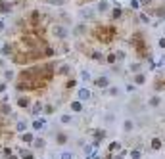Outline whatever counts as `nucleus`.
I'll use <instances>...</instances> for the list:
<instances>
[{
    "label": "nucleus",
    "instance_id": "f8f14e48",
    "mask_svg": "<svg viewBox=\"0 0 165 159\" xmlns=\"http://www.w3.org/2000/svg\"><path fill=\"white\" fill-rule=\"evenodd\" d=\"M152 148L154 150H159V148H161V140H159V138H154L152 140Z\"/></svg>",
    "mask_w": 165,
    "mask_h": 159
},
{
    "label": "nucleus",
    "instance_id": "cd10ccee",
    "mask_svg": "<svg viewBox=\"0 0 165 159\" xmlns=\"http://www.w3.org/2000/svg\"><path fill=\"white\" fill-rule=\"evenodd\" d=\"M121 148V144L119 142H113V144H111V146H109V150H111V152H113V150H119Z\"/></svg>",
    "mask_w": 165,
    "mask_h": 159
},
{
    "label": "nucleus",
    "instance_id": "f257e3e1",
    "mask_svg": "<svg viewBox=\"0 0 165 159\" xmlns=\"http://www.w3.org/2000/svg\"><path fill=\"white\" fill-rule=\"evenodd\" d=\"M52 33H54V37L62 38V40H65V38L69 37V31H67V27H64V25H54Z\"/></svg>",
    "mask_w": 165,
    "mask_h": 159
},
{
    "label": "nucleus",
    "instance_id": "473e14b6",
    "mask_svg": "<svg viewBox=\"0 0 165 159\" xmlns=\"http://www.w3.org/2000/svg\"><path fill=\"white\" fill-rule=\"evenodd\" d=\"M131 157H134V159H138V157H140V152H131Z\"/></svg>",
    "mask_w": 165,
    "mask_h": 159
},
{
    "label": "nucleus",
    "instance_id": "6ab92c4d",
    "mask_svg": "<svg viewBox=\"0 0 165 159\" xmlns=\"http://www.w3.org/2000/svg\"><path fill=\"white\" fill-rule=\"evenodd\" d=\"M23 142H33V134L31 132H23Z\"/></svg>",
    "mask_w": 165,
    "mask_h": 159
},
{
    "label": "nucleus",
    "instance_id": "412c9836",
    "mask_svg": "<svg viewBox=\"0 0 165 159\" xmlns=\"http://www.w3.org/2000/svg\"><path fill=\"white\" fill-rule=\"evenodd\" d=\"M115 59H117V56H115V52H111L108 56V63H115Z\"/></svg>",
    "mask_w": 165,
    "mask_h": 159
},
{
    "label": "nucleus",
    "instance_id": "4be33fe9",
    "mask_svg": "<svg viewBox=\"0 0 165 159\" xmlns=\"http://www.w3.org/2000/svg\"><path fill=\"white\" fill-rule=\"evenodd\" d=\"M33 142H35V144H33L35 148H42L44 146V140H42V138H40V140H33Z\"/></svg>",
    "mask_w": 165,
    "mask_h": 159
},
{
    "label": "nucleus",
    "instance_id": "58836bf2",
    "mask_svg": "<svg viewBox=\"0 0 165 159\" xmlns=\"http://www.w3.org/2000/svg\"><path fill=\"white\" fill-rule=\"evenodd\" d=\"M0 31H4V23L2 21H0Z\"/></svg>",
    "mask_w": 165,
    "mask_h": 159
},
{
    "label": "nucleus",
    "instance_id": "1a4fd4ad",
    "mask_svg": "<svg viewBox=\"0 0 165 159\" xmlns=\"http://www.w3.org/2000/svg\"><path fill=\"white\" fill-rule=\"evenodd\" d=\"M60 121H62V125H67V123H71V115L69 113H64L62 117H60Z\"/></svg>",
    "mask_w": 165,
    "mask_h": 159
},
{
    "label": "nucleus",
    "instance_id": "b1692460",
    "mask_svg": "<svg viewBox=\"0 0 165 159\" xmlns=\"http://www.w3.org/2000/svg\"><path fill=\"white\" fill-rule=\"evenodd\" d=\"M65 140H67L65 134H58V142H60V144H65Z\"/></svg>",
    "mask_w": 165,
    "mask_h": 159
},
{
    "label": "nucleus",
    "instance_id": "0eeeda50",
    "mask_svg": "<svg viewBox=\"0 0 165 159\" xmlns=\"http://www.w3.org/2000/svg\"><path fill=\"white\" fill-rule=\"evenodd\" d=\"M134 83L138 84V86H140V84H144V83H146V75H144V73H136V77H134Z\"/></svg>",
    "mask_w": 165,
    "mask_h": 159
},
{
    "label": "nucleus",
    "instance_id": "5701e85b",
    "mask_svg": "<svg viewBox=\"0 0 165 159\" xmlns=\"http://www.w3.org/2000/svg\"><path fill=\"white\" fill-rule=\"evenodd\" d=\"M21 157L23 159H33V155H31V152H25V150H23V152H21Z\"/></svg>",
    "mask_w": 165,
    "mask_h": 159
},
{
    "label": "nucleus",
    "instance_id": "423d86ee",
    "mask_svg": "<svg viewBox=\"0 0 165 159\" xmlns=\"http://www.w3.org/2000/svg\"><path fill=\"white\" fill-rule=\"evenodd\" d=\"M12 12V4L8 2H0V13H10Z\"/></svg>",
    "mask_w": 165,
    "mask_h": 159
},
{
    "label": "nucleus",
    "instance_id": "2f4dec72",
    "mask_svg": "<svg viewBox=\"0 0 165 159\" xmlns=\"http://www.w3.org/2000/svg\"><path fill=\"white\" fill-rule=\"evenodd\" d=\"M92 57H94V59H102V54H100V52H94V54H92Z\"/></svg>",
    "mask_w": 165,
    "mask_h": 159
},
{
    "label": "nucleus",
    "instance_id": "ea45409f",
    "mask_svg": "<svg viewBox=\"0 0 165 159\" xmlns=\"http://www.w3.org/2000/svg\"><path fill=\"white\" fill-rule=\"evenodd\" d=\"M10 159H19V157H15V155H10Z\"/></svg>",
    "mask_w": 165,
    "mask_h": 159
},
{
    "label": "nucleus",
    "instance_id": "393cba45",
    "mask_svg": "<svg viewBox=\"0 0 165 159\" xmlns=\"http://www.w3.org/2000/svg\"><path fill=\"white\" fill-rule=\"evenodd\" d=\"M131 8L138 10V8H140V2H138V0H131Z\"/></svg>",
    "mask_w": 165,
    "mask_h": 159
},
{
    "label": "nucleus",
    "instance_id": "ddd939ff",
    "mask_svg": "<svg viewBox=\"0 0 165 159\" xmlns=\"http://www.w3.org/2000/svg\"><path fill=\"white\" fill-rule=\"evenodd\" d=\"M60 159H75V155H73L71 152H64L62 155H60Z\"/></svg>",
    "mask_w": 165,
    "mask_h": 159
},
{
    "label": "nucleus",
    "instance_id": "e433bc0d",
    "mask_svg": "<svg viewBox=\"0 0 165 159\" xmlns=\"http://www.w3.org/2000/svg\"><path fill=\"white\" fill-rule=\"evenodd\" d=\"M44 111H46V113H52V111H54V108H52V106H46Z\"/></svg>",
    "mask_w": 165,
    "mask_h": 159
},
{
    "label": "nucleus",
    "instance_id": "7ed1b4c3",
    "mask_svg": "<svg viewBox=\"0 0 165 159\" xmlns=\"http://www.w3.org/2000/svg\"><path fill=\"white\" fill-rule=\"evenodd\" d=\"M94 84H96V86H100V88H108V86H109V79H108V77H98Z\"/></svg>",
    "mask_w": 165,
    "mask_h": 159
},
{
    "label": "nucleus",
    "instance_id": "c9c22d12",
    "mask_svg": "<svg viewBox=\"0 0 165 159\" xmlns=\"http://www.w3.org/2000/svg\"><path fill=\"white\" fill-rule=\"evenodd\" d=\"M46 56H54V50H52V48H46Z\"/></svg>",
    "mask_w": 165,
    "mask_h": 159
},
{
    "label": "nucleus",
    "instance_id": "6e6552de",
    "mask_svg": "<svg viewBox=\"0 0 165 159\" xmlns=\"http://www.w3.org/2000/svg\"><path fill=\"white\" fill-rule=\"evenodd\" d=\"M0 54H2V56H10V54H12V46L4 44V46H2V50H0Z\"/></svg>",
    "mask_w": 165,
    "mask_h": 159
},
{
    "label": "nucleus",
    "instance_id": "9b49d317",
    "mask_svg": "<svg viewBox=\"0 0 165 159\" xmlns=\"http://www.w3.org/2000/svg\"><path fill=\"white\" fill-rule=\"evenodd\" d=\"M71 109H73V111H81V109H82L81 102H71Z\"/></svg>",
    "mask_w": 165,
    "mask_h": 159
},
{
    "label": "nucleus",
    "instance_id": "a211bd4d",
    "mask_svg": "<svg viewBox=\"0 0 165 159\" xmlns=\"http://www.w3.org/2000/svg\"><path fill=\"white\" fill-rule=\"evenodd\" d=\"M129 69H131V73H138V71H140V63H133Z\"/></svg>",
    "mask_w": 165,
    "mask_h": 159
},
{
    "label": "nucleus",
    "instance_id": "72a5a7b5",
    "mask_svg": "<svg viewBox=\"0 0 165 159\" xmlns=\"http://www.w3.org/2000/svg\"><path fill=\"white\" fill-rule=\"evenodd\" d=\"M140 19H142L144 23H148V15H146V13H140Z\"/></svg>",
    "mask_w": 165,
    "mask_h": 159
},
{
    "label": "nucleus",
    "instance_id": "4c0bfd02",
    "mask_svg": "<svg viewBox=\"0 0 165 159\" xmlns=\"http://www.w3.org/2000/svg\"><path fill=\"white\" fill-rule=\"evenodd\" d=\"M159 46H161V48H165V37L159 38Z\"/></svg>",
    "mask_w": 165,
    "mask_h": 159
},
{
    "label": "nucleus",
    "instance_id": "c756f323",
    "mask_svg": "<svg viewBox=\"0 0 165 159\" xmlns=\"http://www.w3.org/2000/svg\"><path fill=\"white\" fill-rule=\"evenodd\" d=\"M113 17H115V19L121 17V10H119V8H115V10H113Z\"/></svg>",
    "mask_w": 165,
    "mask_h": 159
},
{
    "label": "nucleus",
    "instance_id": "dca6fc26",
    "mask_svg": "<svg viewBox=\"0 0 165 159\" xmlns=\"http://www.w3.org/2000/svg\"><path fill=\"white\" fill-rule=\"evenodd\" d=\"M17 104L21 106V108H27V106H29V100H27V98H19Z\"/></svg>",
    "mask_w": 165,
    "mask_h": 159
},
{
    "label": "nucleus",
    "instance_id": "a878e982",
    "mask_svg": "<svg viewBox=\"0 0 165 159\" xmlns=\"http://www.w3.org/2000/svg\"><path fill=\"white\" fill-rule=\"evenodd\" d=\"M81 77L85 79V81H90V73L89 71H81Z\"/></svg>",
    "mask_w": 165,
    "mask_h": 159
},
{
    "label": "nucleus",
    "instance_id": "39448f33",
    "mask_svg": "<svg viewBox=\"0 0 165 159\" xmlns=\"http://www.w3.org/2000/svg\"><path fill=\"white\" fill-rule=\"evenodd\" d=\"M133 128H134V123L131 121V119H125V121H123V130H125V132H131Z\"/></svg>",
    "mask_w": 165,
    "mask_h": 159
},
{
    "label": "nucleus",
    "instance_id": "a19ab883",
    "mask_svg": "<svg viewBox=\"0 0 165 159\" xmlns=\"http://www.w3.org/2000/svg\"><path fill=\"white\" fill-rule=\"evenodd\" d=\"M161 63H165V56H163V57H161Z\"/></svg>",
    "mask_w": 165,
    "mask_h": 159
},
{
    "label": "nucleus",
    "instance_id": "7c9ffc66",
    "mask_svg": "<svg viewBox=\"0 0 165 159\" xmlns=\"http://www.w3.org/2000/svg\"><path fill=\"white\" fill-rule=\"evenodd\" d=\"M60 71H62V73H69V65H62V69H60Z\"/></svg>",
    "mask_w": 165,
    "mask_h": 159
},
{
    "label": "nucleus",
    "instance_id": "bb28decb",
    "mask_svg": "<svg viewBox=\"0 0 165 159\" xmlns=\"http://www.w3.org/2000/svg\"><path fill=\"white\" fill-rule=\"evenodd\" d=\"M50 4H54V6H64V0H48Z\"/></svg>",
    "mask_w": 165,
    "mask_h": 159
},
{
    "label": "nucleus",
    "instance_id": "9d476101",
    "mask_svg": "<svg viewBox=\"0 0 165 159\" xmlns=\"http://www.w3.org/2000/svg\"><path fill=\"white\" fill-rule=\"evenodd\" d=\"M159 102H161V100H159V96H154V98H150V106H152V108H158Z\"/></svg>",
    "mask_w": 165,
    "mask_h": 159
},
{
    "label": "nucleus",
    "instance_id": "20e7f679",
    "mask_svg": "<svg viewBox=\"0 0 165 159\" xmlns=\"http://www.w3.org/2000/svg\"><path fill=\"white\" fill-rule=\"evenodd\" d=\"M96 10H98L100 13L108 12V10H109V2H108V0H100V2H98V6H96Z\"/></svg>",
    "mask_w": 165,
    "mask_h": 159
},
{
    "label": "nucleus",
    "instance_id": "f3484780",
    "mask_svg": "<svg viewBox=\"0 0 165 159\" xmlns=\"http://www.w3.org/2000/svg\"><path fill=\"white\" fill-rule=\"evenodd\" d=\"M25 128H27V123H23V121L17 123V130L19 132H25Z\"/></svg>",
    "mask_w": 165,
    "mask_h": 159
},
{
    "label": "nucleus",
    "instance_id": "aec40b11",
    "mask_svg": "<svg viewBox=\"0 0 165 159\" xmlns=\"http://www.w3.org/2000/svg\"><path fill=\"white\" fill-rule=\"evenodd\" d=\"M0 111H2V113H12V108H10L8 104H4V106L0 108Z\"/></svg>",
    "mask_w": 165,
    "mask_h": 159
},
{
    "label": "nucleus",
    "instance_id": "2eb2a0df",
    "mask_svg": "<svg viewBox=\"0 0 165 159\" xmlns=\"http://www.w3.org/2000/svg\"><path fill=\"white\" fill-rule=\"evenodd\" d=\"M40 109H42V104L37 102V104H35V108H33V115H38V111H40Z\"/></svg>",
    "mask_w": 165,
    "mask_h": 159
},
{
    "label": "nucleus",
    "instance_id": "c85d7f7f",
    "mask_svg": "<svg viewBox=\"0 0 165 159\" xmlns=\"http://www.w3.org/2000/svg\"><path fill=\"white\" fill-rule=\"evenodd\" d=\"M117 92H119V88H117V86H111V88H109V94H111V96H115Z\"/></svg>",
    "mask_w": 165,
    "mask_h": 159
},
{
    "label": "nucleus",
    "instance_id": "f704fd0d",
    "mask_svg": "<svg viewBox=\"0 0 165 159\" xmlns=\"http://www.w3.org/2000/svg\"><path fill=\"white\" fill-rule=\"evenodd\" d=\"M82 31H85V27H82V25H79V27H77V31H75V33H77V35H81Z\"/></svg>",
    "mask_w": 165,
    "mask_h": 159
},
{
    "label": "nucleus",
    "instance_id": "4468645a",
    "mask_svg": "<svg viewBox=\"0 0 165 159\" xmlns=\"http://www.w3.org/2000/svg\"><path fill=\"white\" fill-rule=\"evenodd\" d=\"M42 127H44V121H35L33 123V128H35V130H40Z\"/></svg>",
    "mask_w": 165,
    "mask_h": 159
},
{
    "label": "nucleus",
    "instance_id": "f03ea898",
    "mask_svg": "<svg viewBox=\"0 0 165 159\" xmlns=\"http://www.w3.org/2000/svg\"><path fill=\"white\" fill-rule=\"evenodd\" d=\"M77 98H79L81 102H87V100L90 98V90L89 88H79L77 90Z\"/></svg>",
    "mask_w": 165,
    "mask_h": 159
}]
</instances>
